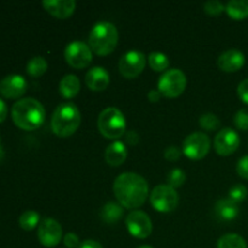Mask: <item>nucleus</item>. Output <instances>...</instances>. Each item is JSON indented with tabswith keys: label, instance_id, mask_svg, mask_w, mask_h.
Returning a JSON list of instances; mask_svg holds the SVG:
<instances>
[{
	"label": "nucleus",
	"instance_id": "22",
	"mask_svg": "<svg viewBox=\"0 0 248 248\" xmlns=\"http://www.w3.org/2000/svg\"><path fill=\"white\" fill-rule=\"evenodd\" d=\"M225 11L232 18L241 21L248 17V0H232L225 6Z\"/></svg>",
	"mask_w": 248,
	"mask_h": 248
},
{
	"label": "nucleus",
	"instance_id": "31",
	"mask_svg": "<svg viewBox=\"0 0 248 248\" xmlns=\"http://www.w3.org/2000/svg\"><path fill=\"white\" fill-rule=\"evenodd\" d=\"M234 124L237 128L242 131L248 130V108H242L235 114Z\"/></svg>",
	"mask_w": 248,
	"mask_h": 248
},
{
	"label": "nucleus",
	"instance_id": "37",
	"mask_svg": "<svg viewBox=\"0 0 248 248\" xmlns=\"http://www.w3.org/2000/svg\"><path fill=\"white\" fill-rule=\"evenodd\" d=\"M78 248H103V246L96 240H85L79 245Z\"/></svg>",
	"mask_w": 248,
	"mask_h": 248
},
{
	"label": "nucleus",
	"instance_id": "23",
	"mask_svg": "<svg viewBox=\"0 0 248 248\" xmlns=\"http://www.w3.org/2000/svg\"><path fill=\"white\" fill-rule=\"evenodd\" d=\"M47 61L43 56H35L31 58L27 63V73L33 78H39L44 75L47 70Z\"/></svg>",
	"mask_w": 248,
	"mask_h": 248
},
{
	"label": "nucleus",
	"instance_id": "5",
	"mask_svg": "<svg viewBox=\"0 0 248 248\" xmlns=\"http://www.w3.org/2000/svg\"><path fill=\"white\" fill-rule=\"evenodd\" d=\"M97 125L102 136L108 140H118L126 131V119L120 109L109 107L101 111Z\"/></svg>",
	"mask_w": 248,
	"mask_h": 248
},
{
	"label": "nucleus",
	"instance_id": "26",
	"mask_svg": "<svg viewBox=\"0 0 248 248\" xmlns=\"http://www.w3.org/2000/svg\"><path fill=\"white\" fill-rule=\"evenodd\" d=\"M149 65L154 72H166L170 65V60L165 53L152 52L148 57Z\"/></svg>",
	"mask_w": 248,
	"mask_h": 248
},
{
	"label": "nucleus",
	"instance_id": "11",
	"mask_svg": "<svg viewBox=\"0 0 248 248\" xmlns=\"http://www.w3.org/2000/svg\"><path fill=\"white\" fill-rule=\"evenodd\" d=\"M128 232L136 239H147L153 232V223L149 216L143 211H132L126 217Z\"/></svg>",
	"mask_w": 248,
	"mask_h": 248
},
{
	"label": "nucleus",
	"instance_id": "2",
	"mask_svg": "<svg viewBox=\"0 0 248 248\" xmlns=\"http://www.w3.org/2000/svg\"><path fill=\"white\" fill-rule=\"evenodd\" d=\"M15 125L24 131L38 130L45 123L46 111L43 104L35 98H21L11 109Z\"/></svg>",
	"mask_w": 248,
	"mask_h": 248
},
{
	"label": "nucleus",
	"instance_id": "14",
	"mask_svg": "<svg viewBox=\"0 0 248 248\" xmlns=\"http://www.w3.org/2000/svg\"><path fill=\"white\" fill-rule=\"evenodd\" d=\"M27 87L28 84L22 75H7L0 81V94L5 98L17 99L26 93Z\"/></svg>",
	"mask_w": 248,
	"mask_h": 248
},
{
	"label": "nucleus",
	"instance_id": "3",
	"mask_svg": "<svg viewBox=\"0 0 248 248\" xmlns=\"http://www.w3.org/2000/svg\"><path fill=\"white\" fill-rule=\"evenodd\" d=\"M81 124V114L74 103H62L53 110L51 116V128L61 138L70 137L77 132Z\"/></svg>",
	"mask_w": 248,
	"mask_h": 248
},
{
	"label": "nucleus",
	"instance_id": "28",
	"mask_svg": "<svg viewBox=\"0 0 248 248\" xmlns=\"http://www.w3.org/2000/svg\"><path fill=\"white\" fill-rule=\"evenodd\" d=\"M167 182H169V186H172V188H181L184 182H186V172L181 169L171 170L169 172V176H167Z\"/></svg>",
	"mask_w": 248,
	"mask_h": 248
},
{
	"label": "nucleus",
	"instance_id": "40",
	"mask_svg": "<svg viewBox=\"0 0 248 248\" xmlns=\"http://www.w3.org/2000/svg\"><path fill=\"white\" fill-rule=\"evenodd\" d=\"M4 159V149L1 148V145H0V161Z\"/></svg>",
	"mask_w": 248,
	"mask_h": 248
},
{
	"label": "nucleus",
	"instance_id": "10",
	"mask_svg": "<svg viewBox=\"0 0 248 248\" xmlns=\"http://www.w3.org/2000/svg\"><path fill=\"white\" fill-rule=\"evenodd\" d=\"M145 68V55L138 50H132L121 56L119 70L126 79H135Z\"/></svg>",
	"mask_w": 248,
	"mask_h": 248
},
{
	"label": "nucleus",
	"instance_id": "36",
	"mask_svg": "<svg viewBox=\"0 0 248 248\" xmlns=\"http://www.w3.org/2000/svg\"><path fill=\"white\" fill-rule=\"evenodd\" d=\"M125 140L128 145H137L138 142H140V136H138V133L135 132V131H130V132L126 133Z\"/></svg>",
	"mask_w": 248,
	"mask_h": 248
},
{
	"label": "nucleus",
	"instance_id": "9",
	"mask_svg": "<svg viewBox=\"0 0 248 248\" xmlns=\"http://www.w3.org/2000/svg\"><path fill=\"white\" fill-rule=\"evenodd\" d=\"M211 149V140L206 133L193 132L183 142V154L190 160H201Z\"/></svg>",
	"mask_w": 248,
	"mask_h": 248
},
{
	"label": "nucleus",
	"instance_id": "17",
	"mask_svg": "<svg viewBox=\"0 0 248 248\" xmlns=\"http://www.w3.org/2000/svg\"><path fill=\"white\" fill-rule=\"evenodd\" d=\"M85 82L91 91H104L110 82V77L103 67H93L86 73Z\"/></svg>",
	"mask_w": 248,
	"mask_h": 248
},
{
	"label": "nucleus",
	"instance_id": "27",
	"mask_svg": "<svg viewBox=\"0 0 248 248\" xmlns=\"http://www.w3.org/2000/svg\"><path fill=\"white\" fill-rule=\"evenodd\" d=\"M199 124H200L201 128L206 131H216L220 126L219 119L213 113H206L201 115L199 119Z\"/></svg>",
	"mask_w": 248,
	"mask_h": 248
},
{
	"label": "nucleus",
	"instance_id": "8",
	"mask_svg": "<svg viewBox=\"0 0 248 248\" xmlns=\"http://www.w3.org/2000/svg\"><path fill=\"white\" fill-rule=\"evenodd\" d=\"M64 58L74 69H84L92 62V50L84 41H72L65 46Z\"/></svg>",
	"mask_w": 248,
	"mask_h": 248
},
{
	"label": "nucleus",
	"instance_id": "21",
	"mask_svg": "<svg viewBox=\"0 0 248 248\" xmlns=\"http://www.w3.org/2000/svg\"><path fill=\"white\" fill-rule=\"evenodd\" d=\"M124 215V207L119 202L109 201L103 206L101 211V217L108 224H115L121 219Z\"/></svg>",
	"mask_w": 248,
	"mask_h": 248
},
{
	"label": "nucleus",
	"instance_id": "19",
	"mask_svg": "<svg viewBox=\"0 0 248 248\" xmlns=\"http://www.w3.org/2000/svg\"><path fill=\"white\" fill-rule=\"evenodd\" d=\"M215 212L220 219L227 220V222L234 220L235 218L239 216V203L234 202V201L229 198L220 199V200H218L217 202H216Z\"/></svg>",
	"mask_w": 248,
	"mask_h": 248
},
{
	"label": "nucleus",
	"instance_id": "16",
	"mask_svg": "<svg viewBox=\"0 0 248 248\" xmlns=\"http://www.w3.org/2000/svg\"><path fill=\"white\" fill-rule=\"evenodd\" d=\"M43 6L53 17L64 19L74 14L77 2L74 0H45Z\"/></svg>",
	"mask_w": 248,
	"mask_h": 248
},
{
	"label": "nucleus",
	"instance_id": "33",
	"mask_svg": "<svg viewBox=\"0 0 248 248\" xmlns=\"http://www.w3.org/2000/svg\"><path fill=\"white\" fill-rule=\"evenodd\" d=\"M236 171L240 177L248 179V155H245V156H242L241 159L237 161Z\"/></svg>",
	"mask_w": 248,
	"mask_h": 248
},
{
	"label": "nucleus",
	"instance_id": "38",
	"mask_svg": "<svg viewBox=\"0 0 248 248\" xmlns=\"http://www.w3.org/2000/svg\"><path fill=\"white\" fill-rule=\"evenodd\" d=\"M162 97V94L160 93L159 90H150L149 93H148V98H149L150 102H157Z\"/></svg>",
	"mask_w": 248,
	"mask_h": 248
},
{
	"label": "nucleus",
	"instance_id": "32",
	"mask_svg": "<svg viewBox=\"0 0 248 248\" xmlns=\"http://www.w3.org/2000/svg\"><path fill=\"white\" fill-rule=\"evenodd\" d=\"M182 152L179 148H177L176 145H170L169 148H166L164 153L165 159L169 160V161H177V160L181 157Z\"/></svg>",
	"mask_w": 248,
	"mask_h": 248
},
{
	"label": "nucleus",
	"instance_id": "7",
	"mask_svg": "<svg viewBox=\"0 0 248 248\" xmlns=\"http://www.w3.org/2000/svg\"><path fill=\"white\" fill-rule=\"evenodd\" d=\"M150 203L157 212L169 213L177 208L179 202V196L176 189L169 184H159L150 193Z\"/></svg>",
	"mask_w": 248,
	"mask_h": 248
},
{
	"label": "nucleus",
	"instance_id": "1",
	"mask_svg": "<svg viewBox=\"0 0 248 248\" xmlns=\"http://www.w3.org/2000/svg\"><path fill=\"white\" fill-rule=\"evenodd\" d=\"M114 195L123 207L136 210L144 205L149 194L148 182L135 172H124L114 181Z\"/></svg>",
	"mask_w": 248,
	"mask_h": 248
},
{
	"label": "nucleus",
	"instance_id": "6",
	"mask_svg": "<svg viewBox=\"0 0 248 248\" xmlns=\"http://www.w3.org/2000/svg\"><path fill=\"white\" fill-rule=\"evenodd\" d=\"M186 87V77L181 69H169L160 77L157 90L166 98H177Z\"/></svg>",
	"mask_w": 248,
	"mask_h": 248
},
{
	"label": "nucleus",
	"instance_id": "39",
	"mask_svg": "<svg viewBox=\"0 0 248 248\" xmlns=\"http://www.w3.org/2000/svg\"><path fill=\"white\" fill-rule=\"evenodd\" d=\"M6 116H7V106L6 103L0 98V123H2V121L5 120Z\"/></svg>",
	"mask_w": 248,
	"mask_h": 248
},
{
	"label": "nucleus",
	"instance_id": "20",
	"mask_svg": "<svg viewBox=\"0 0 248 248\" xmlns=\"http://www.w3.org/2000/svg\"><path fill=\"white\" fill-rule=\"evenodd\" d=\"M80 91V80L77 75L67 74L60 81V93L63 98L72 99Z\"/></svg>",
	"mask_w": 248,
	"mask_h": 248
},
{
	"label": "nucleus",
	"instance_id": "35",
	"mask_svg": "<svg viewBox=\"0 0 248 248\" xmlns=\"http://www.w3.org/2000/svg\"><path fill=\"white\" fill-rule=\"evenodd\" d=\"M63 242H64L65 247L68 248H78L79 247V237L75 235L74 232H68L64 237H63Z\"/></svg>",
	"mask_w": 248,
	"mask_h": 248
},
{
	"label": "nucleus",
	"instance_id": "42",
	"mask_svg": "<svg viewBox=\"0 0 248 248\" xmlns=\"http://www.w3.org/2000/svg\"></svg>",
	"mask_w": 248,
	"mask_h": 248
},
{
	"label": "nucleus",
	"instance_id": "12",
	"mask_svg": "<svg viewBox=\"0 0 248 248\" xmlns=\"http://www.w3.org/2000/svg\"><path fill=\"white\" fill-rule=\"evenodd\" d=\"M63 236L62 227L53 218H44L38 227V239L43 246L52 248L57 246Z\"/></svg>",
	"mask_w": 248,
	"mask_h": 248
},
{
	"label": "nucleus",
	"instance_id": "24",
	"mask_svg": "<svg viewBox=\"0 0 248 248\" xmlns=\"http://www.w3.org/2000/svg\"><path fill=\"white\" fill-rule=\"evenodd\" d=\"M217 248H247V244L240 235L225 234L218 240Z\"/></svg>",
	"mask_w": 248,
	"mask_h": 248
},
{
	"label": "nucleus",
	"instance_id": "13",
	"mask_svg": "<svg viewBox=\"0 0 248 248\" xmlns=\"http://www.w3.org/2000/svg\"><path fill=\"white\" fill-rule=\"evenodd\" d=\"M215 149L222 156H229L237 150L240 145V137L232 128H223L215 137Z\"/></svg>",
	"mask_w": 248,
	"mask_h": 248
},
{
	"label": "nucleus",
	"instance_id": "4",
	"mask_svg": "<svg viewBox=\"0 0 248 248\" xmlns=\"http://www.w3.org/2000/svg\"><path fill=\"white\" fill-rule=\"evenodd\" d=\"M119 41L116 27L108 21L97 22L89 35V46L92 52L98 56H107L115 50Z\"/></svg>",
	"mask_w": 248,
	"mask_h": 248
},
{
	"label": "nucleus",
	"instance_id": "41",
	"mask_svg": "<svg viewBox=\"0 0 248 248\" xmlns=\"http://www.w3.org/2000/svg\"><path fill=\"white\" fill-rule=\"evenodd\" d=\"M138 248H153L152 246H148V245H144V246H140Z\"/></svg>",
	"mask_w": 248,
	"mask_h": 248
},
{
	"label": "nucleus",
	"instance_id": "34",
	"mask_svg": "<svg viewBox=\"0 0 248 248\" xmlns=\"http://www.w3.org/2000/svg\"><path fill=\"white\" fill-rule=\"evenodd\" d=\"M237 94L244 103L248 104V79L242 80L237 86Z\"/></svg>",
	"mask_w": 248,
	"mask_h": 248
},
{
	"label": "nucleus",
	"instance_id": "30",
	"mask_svg": "<svg viewBox=\"0 0 248 248\" xmlns=\"http://www.w3.org/2000/svg\"><path fill=\"white\" fill-rule=\"evenodd\" d=\"M203 10L206 14L211 15V16H218L224 11L225 6L223 5V2L218 1V0H208L203 5Z\"/></svg>",
	"mask_w": 248,
	"mask_h": 248
},
{
	"label": "nucleus",
	"instance_id": "15",
	"mask_svg": "<svg viewBox=\"0 0 248 248\" xmlns=\"http://www.w3.org/2000/svg\"><path fill=\"white\" fill-rule=\"evenodd\" d=\"M245 64V55L236 48H230L218 57V67L227 73H234L241 69Z\"/></svg>",
	"mask_w": 248,
	"mask_h": 248
},
{
	"label": "nucleus",
	"instance_id": "29",
	"mask_svg": "<svg viewBox=\"0 0 248 248\" xmlns=\"http://www.w3.org/2000/svg\"><path fill=\"white\" fill-rule=\"evenodd\" d=\"M248 195V189L244 184H235L234 186H232L229 190V199H232L234 202L240 203L247 198Z\"/></svg>",
	"mask_w": 248,
	"mask_h": 248
},
{
	"label": "nucleus",
	"instance_id": "18",
	"mask_svg": "<svg viewBox=\"0 0 248 248\" xmlns=\"http://www.w3.org/2000/svg\"><path fill=\"white\" fill-rule=\"evenodd\" d=\"M126 157H127V148L120 140H115L111 144H109L104 152L106 162L113 167L123 165Z\"/></svg>",
	"mask_w": 248,
	"mask_h": 248
},
{
	"label": "nucleus",
	"instance_id": "25",
	"mask_svg": "<svg viewBox=\"0 0 248 248\" xmlns=\"http://www.w3.org/2000/svg\"><path fill=\"white\" fill-rule=\"evenodd\" d=\"M19 227L26 232L35 229L38 224H40V216L35 211H26L18 218Z\"/></svg>",
	"mask_w": 248,
	"mask_h": 248
}]
</instances>
